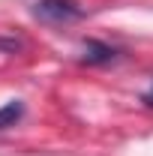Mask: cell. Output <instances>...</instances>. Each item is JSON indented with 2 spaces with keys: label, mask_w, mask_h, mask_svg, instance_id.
I'll list each match as a JSON object with an SVG mask.
<instances>
[{
  "label": "cell",
  "mask_w": 153,
  "mask_h": 156,
  "mask_svg": "<svg viewBox=\"0 0 153 156\" xmlns=\"http://www.w3.org/2000/svg\"><path fill=\"white\" fill-rule=\"evenodd\" d=\"M36 18L51 21V24H63V21L81 18V9L72 0H39L36 3Z\"/></svg>",
  "instance_id": "1"
},
{
  "label": "cell",
  "mask_w": 153,
  "mask_h": 156,
  "mask_svg": "<svg viewBox=\"0 0 153 156\" xmlns=\"http://www.w3.org/2000/svg\"><path fill=\"white\" fill-rule=\"evenodd\" d=\"M81 60H84V63H111V60H114V48L105 45V42H99V39H87Z\"/></svg>",
  "instance_id": "2"
},
{
  "label": "cell",
  "mask_w": 153,
  "mask_h": 156,
  "mask_svg": "<svg viewBox=\"0 0 153 156\" xmlns=\"http://www.w3.org/2000/svg\"><path fill=\"white\" fill-rule=\"evenodd\" d=\"M24 114V105H21L18 99H12V102H6L3 108H0V129H9V126H15Z\"/></svg>",
  "instance_id": "3"
},
{
  "label": "cell",
  "mask_w": 153,
  "mask_h": 156,
  "mask_svg": "<svg viewBox=\"0 0 153 156\" xmlns=\"http://www.w3.org/2000/svg\"><path fill=\"white\" fill-rule=\"evenodd\" d=\"M141 102H144L147 108H153V84L147 87V90H144V96H141Z\"/></svg>",
  "instance_id": "4"
}]
</instances>
